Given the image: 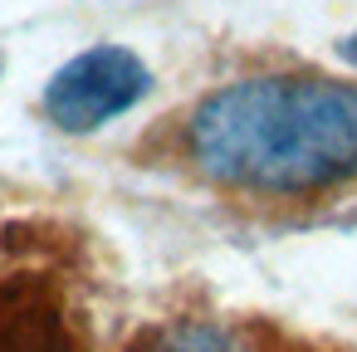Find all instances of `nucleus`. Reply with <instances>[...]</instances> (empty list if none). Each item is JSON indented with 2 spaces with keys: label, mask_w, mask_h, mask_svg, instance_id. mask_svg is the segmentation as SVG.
<instances>
[{
  "label": "nucleus",
  "mask_w": 357,
  "mask_h": 352,
  "mask_svg": "<svg viewBox=\"0 0 357 352\" xmlns=\"http://www.w3.org/2000/svg\"><path fill=\"white\" fill-rule=\"evenodd\" d=\"M191 162L235 191L303 196L357 176V84L264 74L201 98L186 128Z\"/></svg>",
  "instance_id": "nucleus-1"
},
{
  "label": "nucleus",
  "mask_w": 357,
  "mask_h": 352,
  "mask_svg": "<svg viewBox=\"0 0 357 352\" xmlns=\"http://www.w3.org/2000/svg\"><path fill=\"white\" fill-rule=\"evenodd\" d=\"M152 93V69L123 45H93L45 84V118L59 132H98Z\"/></svg>",
  "instance_id": "nucleus-2"
},
{
  "label": "nucleus",
  "mask_w": 357,
  "mask_h": 352,
  "mask_svg": "<svg viewBox=\"0 0 357 352\" xmlns=\"http://www.w3.org/2000/svg\"><path fill=\"white\" fill-rule=\"evenodd\" d=\"M132 352H250V342L220 323H172L147 332Z\"/></svg>",
  "instance_id": "nucleus-3"
},
{
  "label": "nucleus",
  "mask_w": 357,
  "mask_h": 352,
  "mask_svg": "<svg viewBox=\"0 0 357 352\" xmlns=\"http://www.w3.org/2000/svg\"><path fill=\"white\" fill-rule=\"evenodd\" d=\"M0 352H74V347L54 332L50 318H30V313H25L20 328H6V323H0Z\"/></svg>",
  "instance_id": "nucleus-4"
},
{
  "label": "nucleus",
  "mask_w": 357,
  "mask_h": 352,
  "mask_svg": "<svg viewBox=\"0 0 357 352\" xmlns=\"http://www.w3.org/2000/svg\"><path fill=\"white\" fill-rule=\"evenodd\" d=\"M337 49H342V59H347V64H352V69H357V30H352V35H347V40H342V45H337Z\"/></svg>",
  "instance_id": "nucleus-5"
}]
</instances>
